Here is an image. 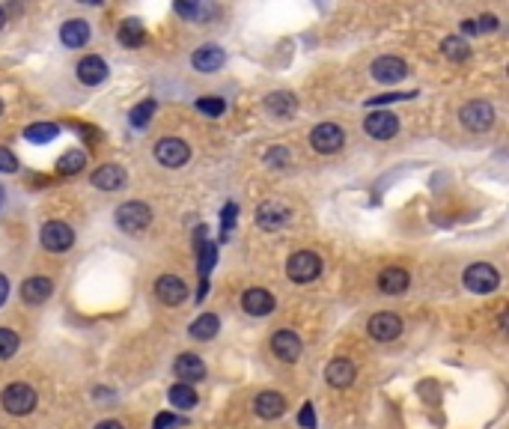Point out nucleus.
<instances>
[{"instance_id":"33","label":"nucleus","mask_w":509,"mask_h":429,"mask_svg":"<svg viewBox=\"0 0 509 429\" xmlns=\"http://www.w3.org/2000/svg\"><path fill=\"white\" fill-rule=\"evenodd\" d=\"M212 12H215L212 6H202V4H176V15H182V19H191V21L209 19Z\"/></svg>"},{"instance_id":"3","label":"nucleus","mask_w":509,"mask_h":429,"mask_svg":"<svg viewBox=\"0 0 509 429\" xmlns=\"http://www.w3.org/2000/svg\"><path fill=\"white\" fill-rule=\"evenodd\" d=\"M322 274V259L313 251H298L286 262V277L295 280V284H310Z\"/></svg>"},{"instance_id":"7","label":"nucleus","mask_w":509,"mask_h":429,"mask_svg":"<svg viewBox=\"0 0 509 429\" xmlns=\"http://www.w3.org/2000/svg\"><path fill=\"white\" fill-rule=\"evenodd\" d=\"M310 143H313L316 153L331 155V153H336L339 146L346 143V131L339 128V125H334V123H322V125H316L310 131Z\"/></svg>"},{"instance_id":"37","label":"nucleus","mask_w":509,"mask_h":429,"mask_svg":"<svg viewBox=\"0 0 509 429\" xmlns=\"http://www.w3.org/2000/svg\"><path fill=\"white\" fill-rule=\"evenodd\" d=\"M185 420L182 418H176V415H167V411H161V415L155 418V423H152V429H176V426H182Z\"/></svg>"},{"instance_id":"18","label":"nucleus","mask_w":509,"mask_h":429,"mask_svg":"<svg viewBox=\"0 0 509 429\" xmlns=\"http://www.w3.org/2000/svg\"><path fill=\"white\" fill-rule=\"evenodd\" d=\"M253 411L262 418V420H274L280 418L283 411H286V400H283V393L277 391H262L257 393V400H253Z\"/></svg>"},{"instance_id":"44","label":"nucleus","mask_w":509,"mask_h":429,"mask_svg":"<svg viewBox=\"0 0 509 429\" xmlns=\"http://www.w3.org/2000/svg\"><path fill=\"white\" fill-rule=\"evenodd\" d=\"M462 30L465 33H477V24H473V21H462Z\"/></svg>"},{"instance_id":"1","label":"nucleus","mask_w":509,"mask_h":429,"mask_svg":"<svg viewBox=\"0 0 509 429\" xmlns=\"http://www.w3.org/2000/svg\"><path fill=\"white\" fill-rule=\"evenodd\" d=\"M0 403H4V408L9 411V415H30V411L36 408L39 397H36V391H33L30 385L15 382V385L4 388V393H0Z\"/></svg>"},{"instance_id":"10","label":"nucleus","mask_w":509,"mask_h":429,"mask_svg":"<svg viewBox=\"0 0 509 429\" xmlns=\"http://www.w3.org/2000/svg\"><path fill=\"white\" fill-rule=\"evenodd\" d=\"M402 334V319L396 313H376L369 319V337L379 340V343H390Z\"/></svg>"},{"instance_id":"27","label":"nucleus","mask_w":509,"mask_h":429,"mask_svg":"<svg viewBox=\"0 0 509 429\" xmlns=\"http://www.w3.org/2000/svg\"><path fill=\"white\" fill-rule=\"evenodd\" d=\"M217 328H220V322H217L215 313H202L200 319L191 322V337L194 340H212L217 334Z\"/></svg>"},{"instance_id":"13","label":"nucleus","mask_w":509,"mask_h":429,"mask_svg":"<svg viewBox=\"0 0 509 429\" xmlns=\"http://www.w3.org/2000/svg\"><path fill=\"white\" fill-rule=\"evenodd\" d=\"M155 295L164 304L176 307V304H182L185 299H188V286H185V280L176 277V274H161L155 280Z\"/></svg>"},{"instance_id":"23","label":"nucleus","mask_w":509,"mask_h":429,"mask_svg":"<svg viewBox=\"0 0 509 429\" xmlns=\"http://www.w3.org/2000/svg\"><path fill=\"white\" fill-rule=\"evenodd\" d=\"M191 63H194V69H197V72H217L220 66H224V48H217V45H202L200 51H194Z\"/></svg>"},{"instance_id":"4","label":"nucleus","mask_w":509,"mask_h":429,"mask_svg":"<svg viewBox=\"0 0 509 429\" xmlns=\"http://www.w3.org/2000/svg\"><path fill=\"white\" fill-rule=\"evenodd\" d=\"M42 247L51 254H63V251H69V247L75 244V229L69 224H63V221H48L42 227Z\"/></svg>"},{"instance_id":"42","label":"nucleus","mask_w":509,"mask_h":429,"mask_svg":"<svg viewBox=\"0 0 509 429\" xmlns=\"http://www.w3.org/2000/svg\"><path fill=\"white\" fill-rule=\"evenodd\" d=\"M6 299H9V280H6L4 274H0V307L6 304Z\"/></svg>"},{"instance_id":"39","label":"nucleus","mask_w":509,"mask_h":429,"mask_svg":"<svg viewBox=\"0 0 509 429\" xmlns=\"http://www.w3.org/2000/svg\"><path fill=\"white\" fill-rule=\"evenodd\" d=\"M405 98H414V93H394V95H372L369 105H387V102H405Z\"/></svg>"},{"instance_id":"9","label":"nucleus","mask_w":509,"mask_h":429,"mask_svg":"<svg viewBox=\"0 0 509 429\" xmlns=\"http://www.w3.org/2000/svg\"><path fill=\"white\" fill-rule=\"evenodd\" d=\"M364 131L369 138H376V140H390L399 131V117L396 113H390V110H376V113H366V120H364Z\"/></svg>"},{"instance_id":"21","label":"nucleus","mask_w":509,"mask_h":429,"mask_svg":"<svg viewBox=\"0 0 509 429\" xmlns=\"http://www.w3.org/2000/svg\"><path fill=\"white\" fill-rule=\"evenodd\" d=\"M60 39L66 48H83L90 42V24L81 21V19H69L60 27Z\"/></svg>"},{"instance_id":"2","label":"nucleus","mask_w":509,"mask_h":429,"mask_svg":"<svg viewBox=\"0 0 509 429\" xmlns=\"http://www.w3.org/2000/svg\"><path fill=\"white\" fill-rule=\"evenodd\" d=\"M152 224V209L146 203H123L116 209V227L123 229V233H143V229Z\"/></svg>"},{"instance_id":"12","label":"nucleus","mask_w":509,"mask_h":429,"mask_svg":"<svg viewBox=\"0 0 509 429\" xmlns=\"http://www.w3.org/2000/svg\"><path fill=\"white\" fill-rule=\"evenodd\" d=\"M369 72L379 84H399V81L408 75V66H405V60H399V57H379L376 63H372Z\"/></svg>"},{"instance_id":"19","label":"nucleus","mask_w":509,"mask_h":429,"mask_svg":"<svg viewBox=\"0 0 509 429\" xmlns=\"http://www.w3.org/2000/svg\"><path fill=\"white\" fill-rule=\"evenodd\" d=\"M274 295H271L268 289H247L242 295V307L250 313V316H268L271 310H274Z\"/></svg>"},{"instance_id":"34","label":"nucleus","mask_w":509,"mask_h":429,"mask_svg":"<svg viewBox=\"0 0 509 429\" xmlns=\"http://www.w3.org/2000/svg\"><path fill=\"white\" fill-rule=\"evenodd\" d=\"M15 352H19V334L12 328H0V361L12 358Z\"/></svg>"},{"instance_id":"28","label":"nucleus","mask_w":509,"mask_h":429,"mask_svg":"<svg viewBox=\"0 0 509 429\" xmlns=\"http://www.w3.org/2000/svg\"><path fill=\"white\" fill-rule=\"evenodd\" d=\"M167 397H170V403H173L176 408H185V411H191L197 405V391L191 385H182V382L170 388Z\"/></svg>"},{"instance_id":"32","label":"nucleus","mask_w":509,"mask_h":429,"mask_svg":"<svg viewBox=\"0 0 509 429\" xmlns=\"http://www.w3.org/2000/svg\"><path fill=\"white\" fill-rule=\"evenodd\" d=\"M158 110V105H155V98H146V102H140V105H134L131 108V113H128V123L134 125V128H143L149 120H152V113Z\"/></svg>"},{"instance_id":"25","label":"nucleus","mask_w":509,"mask_h":429,"mask_svg":"<svg viewBox=\"0 0 509 429\" xmlns=\"http://www.w3.org/2000/svg\"><path fill=\"white\" fill-rule=\"evenodd\" d=\"M265 108L271 110V117L289 120L292 113H295V108H298V102H295V95H289V93H271L265 98Z\"/></svg>"},{"instance_id":"40","label":"nucleus","mask_w":509,"mask_h":429,"mask_svg":"<svg viewBox=\"0 0 509 429\" xmlns=\"http://www.w3.org/2000/svg\"><path fill=\"white\" fill-rule=\"evenodd\" d=\"M298 423L304 426V429H316V418H313V403H307L301 408V415H298Z\"/></svg>"},{"instance_id":"47","label":"nucleus","mask_w":509,"mask_h":429,"mask_svg":"<svg viewBox=\"0 0 509 429\" xmlns=\"http://www.w3.org/2000/svg\"><path fill=\"white\" fill-rule=\"evenodd\" d=\"M0 110H4V102H0Z\"/></svg>"},{"instance_id":"29","label":"nucleus","mask_w":509,"mask_h":429,"mask_svg":"<svg viewBox=\"0 0 509 429\" xmlns=\"http://www.w3.org/2000/svg\"><path fill=\"white\" fill-rule=\"evenodd\" d=\"M60 135V128L57 123H33L24 128V138L33 140V143H48V140H54Z\"/></svg>"},{"instance_id":"45","label":"nucleus","mask_w":509,"mask_h":429,"mask_svg":"<svg viewBox=\"0 0 509 429\" xmlns=\"http://www.w3.org/2000/svg\"><path fill=\"white\" fill-rule=\"evenodd\" d=\"M4 24H6V12H4V9H0V27H4Z\"/></svg>"},{"instance_id":"16","label":"nucleus","mask_w":509,"mask_h":429,"mask_svg":"<svg viewBox=\"0 0 509 429\" xmlns=\"http://www.w3.org/2000/svg\"><path fill=\"white\" fill-rule=\"evenodd\" d=\"M125 170L120 167V164H101V167L90 176V182L98 188V191H120L125 185Z\"/></svg>"},{"instance_id":"6","label":"nucleus","mask_w":509,"mask_h":429,"mask_svg":"<svg viewBox=\"0 0 509 429\" xmlns=\"http://www.w3.org/2000/svg\"><path fill=\"white\" fill-rule=\"evenodd\" d=\"M498 284H500V274H498L495 266H488V262H473V266L465 272V286L471 292H480V295L495 292Z\"/></svg>"},{"instance_id":"41","label":"nucleus","mask_w":509,"mask_h":429,"mask_svg":"<svg viewBox=\"0 0 509 429\" xmlns=\"http://www.w3.org/2000/svg\"><path fill=\"white\" fill-rule=\"evenodd\" d=\"M473 24H477V33H495L498 30V19H495V15H483V19L473 21Z\"/></svg>"},{"instance_id":"15","label":"nucleus","mask_w":509,"mask_h":429,"mask_svg":"<svg viewBox=\"0 0 509 429\" xmlns=\"http://www.w3.org/2000/svg\"><path fill=\"white\" fill-rule=\"evenodd\" d=\"M173 373H176V378H179L182 385H191V388H194V382H200V378L206 376V364H202V361H200L197 355L185 352V355L176 358Z\"/></svg>"},{"instance_id":"20","label":"nucleus","mask_w":509,"mask_h":429,"mask_svg":"<svg viewBox=\"0 0 509 429\" xmlns=\"http://www.w3.org/2000/svg\"><path fill=\"white\" fill-rule=\"evenodd\" d=\"M51 292H54L51 277H27L24 286H21V299L27 304H45L51 299Z\"/></svg>"},{"instance_id":"22","label":"nucleus","mask_w":509,"mask_h":429,"mask_svg":"<svg viewBox=\"0 0 509 429\" xmlns=\"http://www.w3.org/2000/svg\"><path fill=\"white\" fill-rule=\"evenodd\" d=\"M325 378L331 388H349L354 382V364L349 358H334L325 370Z\"/></svg>"},{"instance_id":"46","label":"nucleus","mask_w":509,"mask_h":429,"mask_svg":"<svg viewBox=\"0 0 509 429\" xmlns=\"http://www.w3.org/2000/svg\"><path fill=\"white\" fill-rule=\"evenodd\" d=\"M0 206H4V188H0Z\"/></svg>"},{"instance_id":"26","label":"nucleus","mask_w":509,"mask_h":429,"mask_svg":"<svg viewBox=\"0 0 509 429\" xmlns=\"http://www.w3.org/2000/svg\"><path fill=\"white\" fill-rule=\"evenodd\" d=\"M116 39H120V45H125V48H140L143 39H146L143 21H138V19L123 21V24H120V33H116Z\"/></svg>"},{"instance_id":"36","label":"nucleus","mask_w":509,"mask_h":429,"mask_svg":"<svg viewBox=\"0 0 509 429\" xmlns=\"http://www.w3.org/2000/svg\"><path fill=\"white\" fill-rule=\"evenodd\" d=\"M265 161L271 164V167H277V170H280V167H289V153H286L283 146H277V150H271V153L265 155Z\"/></svg>"},{"instance_id":"30","label":"nucleus","mask_w":509,"mask_h":429,"mask_svg":"<svg viewBox=\"0 0 509 429\" xmlns=\"http://www.w3.org/2000/svg\"><path fill=\"white\" fill-rule=\"evenodd\" d=\"M83 164H87V153L69 150L66 155H60V161H57V173H63V176H75V173H81Z\"/></svg>"},{"instance_id":"11","label":"nucleus","mask_w":509,"mask_h":429,"mask_svg":"<svg viewBox=\"0 0 509 429\" xmlns=\"http://www.w3.org/2000/svg\"><path fill=\"white\" fill-rule=\"evenodd\" d=\"M289 214H292V209L286 206L283 200H265L257 209V224L271 233V229H280L286 221H289Z\"/></svg>"},{"instance_id":"24","label":"nucleus","mask_w":509,"mask_h":429,"mask_svg":"<svg viewBox=\"0 0 509 429\" xmlns=\"http://www.w3.org/2000/svg\"><path fill=\"white\" fill-rule=\"evenodd\" d=\"M408 284H411V280H408V272H405V269H394V266H390V269H384L379 274V289L387 292V295H402L405 289H408Z\"/></svg>"},{"instance_id":"35","label":"nucleus","mask_w":509,"mask_h":429,"mask_svg":"<svg viewBox=\"0 0 509 429\" xmlns=\"http://www.w3.org/2000/svg\"><path fill=\"white\" fill-rule=\"evenodd\" d=\"M197 110L200 113H206V117H220V113L227 110V105H224V98H197Z\"/></svg>"},{"instance_id":"14","label":"nucleus","mask_w":509,"mask_h":429,"mask_svg":"<svg viewBox=\"0 0 509 429\" xmlns=\"http://www.w3.org/2000/svg\"><path fill=\"white\" fill-rule=\"evenodd\" d=\"M271 352H274L280 361H286V364H295V361L301 358V337L295 331H289V328H283V331H277L274 337H271Z\"/></svg>"},{"instance_id":"31","label":"nucleus","mask_w":509,"mask_h":429,"mask_svg":"<svg viewBox=\"0 0 509 429\" xmlns=\"http://www.w3.org/2000/svg\"><path fill=\"white\" fill-rule=\"evenodd\" d=\"M441 51H444V57L447 60H453V63H462V60H468V42L465 39H459V36H447L444 42H441Z\"/></svg>"},{"instance_id":"43","label":"nucleus","mask_w":509,"mask_h":429,"mask_svg":"<svg viewBox=\"0 0 509 429\" xmlns=\"http://www.w3.org/2000/svg\"><path fill=\"white\" fill-rule=\"evenodd\" d=\"M96 429H123V423L120 420H101Z\"/></svg>"},{"instance_id":"17","label":"nucleus","mask_w":509,"mask_h":429,"mask_svg":"<svg viewBox=\"0 0 509 429\" xmlns=\"http://www.w3.org/2000/svg\"><path fill=\"white\" fill-rule=\"evenodd\" d=\"M78 81L81 84H87V87H98V84H105V78H108V63L101 60V57H83L78 63Z\"/></svg>"},{"instance_id":"38","label":"nucleus","mask_w":509,"mask_h":429,"mask_svg":"<svg viewBox=\"0 0 509 429\" xmlns=\"http://www.w3.org/2000/svg\"><path fill=\"white\" fill-rule=\"evenodd\" d=\"M0 170H6V173L19 170V158H15L9 150H4V146H0Z\"/></svg>"},{"instance_id":"5","label":"nucleus","mask_w":509,"mask_h":429,"mask_svg":"<svg viewBox=\"0 0 509 429\" xmlns=\"http://www.w3.org/2000/svg\"><path fill=\"white\" fill-rule=\"evenodd\" d=\"M459 120L468 131H488L491 125H495V108H491L488 102H483V98H477V102H468L459 113Z\"/></svg>"},{"instance_id":"8","label":"nucleus","mask_w":509,"mask_h":429,"mask_svg":"<svg viewBox=\"0 0 509 429\" xmlns=\"http://www.w3.org/2000/svg\"><path fill=\"white\" fill-rule=\"evenodd\" d=\"M155 158H158V164H164V167L176 170L191 158V150H188V143L179 140V138H161L155 143Z\"/></svg>"}]
</instances>
